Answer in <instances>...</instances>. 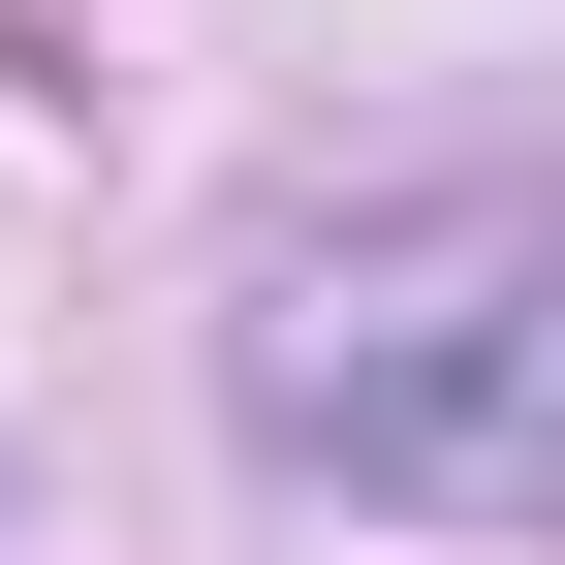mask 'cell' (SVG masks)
I'll return each instance as SVG.
<instances>
[{"label":"cell","instance_id":"1","mask_svg":"<svg viewBox=\"0 0 565 565\" xmlns=\"http://www.w3.org/2000/svg\"><path fill=\"white\" fill-rule=\"evenodd\" d=\"M252 440L345 503H565V158L315 221L252 282Z\"/></svg>","mask_w":565,"mask_h":565}]
</instances>
